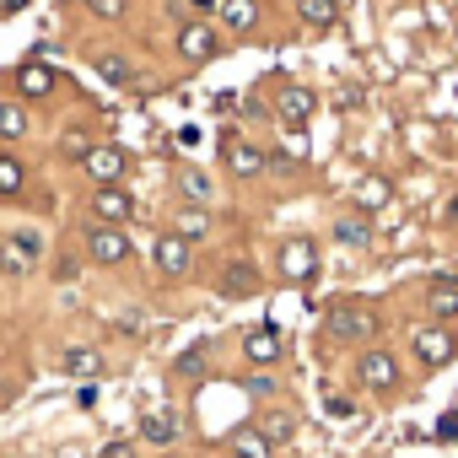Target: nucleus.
<instances>
[{"instance_id": "obj_8", "label": "nucleus", "mask_w": 458, "mask_h": 458, "mask_svg": "<svg viewBox=\"0 0 458 458\" xmlns=\"http://www.w3.org/2000/svg\"><path fill=\"white\" fill-rule=\"evenodd\" d=\"M313 108H318V92L302 87V81H286V87L276 92V114H281V124H292V130H302V124L313 119Z\"/></svg>"}, {"instance_id": "obj_3", "label": "nucleus", "mask_w": 458, "mask_h": 458, "mask_svg": "<svg viewBox=\"0 0 458 458\" xmlns=\"http://www.w3.org/2000/svg\"><path fill=\"white\" fill-rule=\"evenodd\" d=\"M399 377H404V367H399V356H394V351L367 345V351L356 356V383H361V388H372V394H394V388H399Z\"/></svg>"}, {"instance_id": "obj_11", "label": "nucleus", "mask_w": 458, "mask_h": 458, "mask_svg": "<svg viewBox=\"0 0 458 458\" xmlns=\"http://www.w3.org/2000/svg\"><path fill=\"white\" fill-rule=\"evenodd\" d=\"M12 87H17V103H38V98H49V92L60 87V76H55L49 65H38V60H28V65H17V76H12Z\"/></svg>"}, {"instance_id": "obj_36", "label": "nucleus", "mask_w": 458, "mask_h": 458, "mask_svg": "<svg viewBox=\"0 0 458 458\" xmlns=\"http://www.w3.org/2000/svg\"><path fill=\"white\" fill-rule=\"evenodd\" d=\"M28 6V0H0V12H22Z\"/></svg>"}, {"instance_id": "obj_7", "label": "nucleus", "mask_w": 458, "mask_h": 458, "mask_svg": "<svg viewBox=\"0 0 458 458\" xmlns=\"http://www.w3.org/2000/svg\"><path fill=\"white\" fill-rule=\"evenodd\" d=\"M276 270H281V281H313L318 276V243L313 238H292V243H281V259H276Z\"/></svg>"}, {"instance_id": "obj_13", "label": "nucleus", "mask_w": 458, "mask_h": 458, "mask_svg": "<svg viewBox=\"0 0 458 458\" xmlns=\"http://www.w3.org/2000/svg\"><path fill=\"white\" fill-rule=\"evenodd\" d=\"M410 345H415V356H420L426 367H447V361L458 356V340H453L447 329H431V324H426V329H415V335H410Z\"/></svg>"}, {"instance_id": "obj_1", "label": "nucleus", "mask_w": 458, "mask_h": 458, "mask_svg": "<svg viewBox=\"0 0 458 458\" xmlns=\"http://www.w3.org/2000/svg\"><path fill=\"white\" fill-rule=\"evenodd\" d=\"M377 329H383V318H377V308H372V302H361V297H356V302H351V297H345V302H335V308H329V318H324V335H329L335 345H372V340H377Z\"/></svg>"}, {"instance_id": "obj_34", "label": "nucleus", "mask_w": 458, "mask_h": 458, "mask_svg": "<svg viewBox=\"0 0 458 458\" xmlns=\"http://www.w3.org/2000/svg\"><path fill=\"white\" fill-rule=\"evenodd\" d=\"M243 388H249V394H276V377H259V372H254Z\"/></svg>"}, {"instance_id": "obj_28", "label": "nucleus", "mask_w": 458, "mask_h": 458, "mask_svg": "<svg viewBox=\"0 0 458 458\" xmlns=\"http://www.w3.org/2000/svg\"><path fill=\"white\" fill-rule=\"evenodd\" d=\"M81 6H87L98 22H124V17H130V0H81Z\"/></svg>"}, {"instance_id": "obj_22", "label": "nucleus", "mask_w": 458, "mask_h": 458, "mask_svg": "<svg viewBox=\"0 0 458 458\" xmlns=\"http://www.w3.org/2000/svg\"><path fill=\"white\" fill-rule=\"evenodd\" d=\"M22 189H28V167H22V157L0 151V199H17Z\"/></svg>"}, {"instance_id": "obj_23", "label": "nucleus", "mask_w": 458, "mask_h": 458, "mask_svg": "<svg viewBox=\"0 0 458 458\" xmlns=\"http://www.w3.org/2000/svg\"><path fill=\"white\" fill-rule=\"evenodd\" d=\"M297 17L308 22V28H335L340 22V0H297Z\"/></svg>"}, {"instance_id": "obj_26", "label": "nucleus", "mask_w": 458, "mask_h": 458, "mask_svg": "<svg viewBox=\"0 0 458 458\" xmlns=\"http://www.w3.org/2000/svg\"><path fill=\"white\" fill-rule=\"evenodd\" d=\"M28 135V108L22 103H0V146H12Z\"/></svg>"}, {"instance_id": "obj_29", "label": "nucleus", "mask_w": 458, "mask_h": 458, "mask_svg": "<svg viewBox=\"0 0 458 458\" xmlns=\"http://www.w3.org/2000/svg\"><path fill=\"white\" fill-rule=\"evenodd\" d=\"M173 372H178V377H199V372H205V345H189V351L173 361Z\"/></svg>"}, {"instance_id": "obj_21", "label": "nucleus", "mask_w": 458, "mask_h": 458, "mask_svg": "<svg viewBox=\"0 0 458 458\" xmlns=\"http://www.w3.org/2000/svg\"><path fill=\"white\" fill-rule=\"evenodd\" d=\"M221 22L233 28V33L259 28V0H221Z\"/></svg>"}, {"instance_id": "obj_33", "label": "nucleus", "mask_w": 458, "mask_h": 458, "mask_svg": "<svg viewBox=\"0 0 458 458\" xmlns=\"http://www.w3.org/2000/svg\"><path fill=\"white\" fill-rule=\"evenodd\" d=\"M103 458H135V442H130V437H119V442H108V447H103Z\"/></svg>"}, {"instance_id": "obj_17", "label": "nucleus", "mask_w": 458, "mask_h": 458, "mask_svg": "<svg viewBox=\"0 0 458 458\" xmlns=\"http://www.w3.org/2000/svg\"><path fill=\"white\" fill-rule=\"evenodd\" d=\"M92 71H98L108 87H135V65H130L124 55H114V49H98V55H92Z\"/></svg>"}, {"instance_id": "obj_12", "label": "nucleus", "mask_w": 458, "mask_h": 458, "mask_svg": "<svg viewBox=\"0 0 458 458\" xmlns=\"http://www.w3.org/2000/svg\"><path fill=\"white\" fill-rule=\"evenodd\" d=\"M92 216L103 221V226H124L130 216H135V194L119 183V189H92Z\"/></svg>"}, {"instance_id": "obj_20", "label": "nucleus", "mask_w": 458, "mask_h": 458, "mask_svg": "<svg viewBox=\"0 0 458 458\" xmlns=\"http://www.w3.org/2000/svg\"><path fill=\"white\" fill-rule=\"evenodd\" d=\"M335 238L351 243V249H367L372 243V221L361 210H345V216H335Z\"/></svg>"}, {"instance_id": "obj_24", "label": "nucleus", "mask_w": 458, "mask_h": 458, "mask_svg": "<svg viewBox=\"0 0 458 458\" xmlns=\"http://www.w3.org/2000/svg\"><path fill=\"white\" fill-rule=\"evenodd\" d=\"M173 233H178L183 243L205 238V233H210V210H205V205H178V226H173Z\"/></svg>"}, {"instance_id": "obj_5", "label": "nucleus", "mask_w": 458, "mask_h": 458, "mask_svg": "<svg viewBox=\"0 0 458 458\" xmlns=\"http://www.w3.org/2000/svg\"><path fill=\"white\" fill-rule=\"evenodd\" d=\"M173 49H178V60H183V65H205V60H216V55H221V33H216L210 22H183V28H178V38H173Z\"/></svg>"}, {"instance_id": "obj_19", "label": "nucleus", "mask_w": 458, "mask_h": 458, "mask_svg": "<svg viewBox=\"0 0 458 458\" xmlns=\"http://www.w3.org/2000/svg\"><path fill=\"white\" fill-rule=\"evenodd\" d=\"M226 458H276V447H270L254 426H243V431L226 437Z\"/></svg>"}, {"instance_id": "obj_10", "label": "nucleus", "mask_w": 458, "mask_h": 458, "mask_svg": "<svg viewBox=\"0 0 458 458\" xmlns=\"http://www.w3.org/2000/svg\"><path fill=\"white\" fill-rule=\"evenodd\" d=\"M243 356H249L254 367H276V361L286 356L281 329H276V324H249V329H243Z\"/></svg>"}, {"instance_id": "obj_14", "label": "nucleus", "mask_w": 458, "mask_h": 458, "mask_svg": "<svg viewBox=\"0 0 458 458\" xmlns=\"http://www.w3.org/2000/svg\"><path fill=\"white\" fill-rule=\"evenodd\" d=\"M254 286H259V270H254L249 259H226L221 276H216V292H221V297H249Z\"/></svg>"}, {"instance_id": "obj_38", "label": "nucleus", "mask_w": 458, "mask_h": 458, "mask_svg": "<svg viewBox=\"0 0 458 458\" xmlns=\"http://www.w3.org/2000/svg\"><path fill=\"white\" fill-rule=\"evenodd\" d=\"M0 308H6V292H0Z\"/></svg>"}, {"instance_id": "obj_30", "label": "nucleus", "mask_w": 458, "mask_h": 458, "mask_svg": "<svg viewBox=\"0 0 458 458\" xmlns=\"http://www.w3.org/2000/svg\"><path fill=\"white\" fill-rule=\"evenodd\" d=\"M0 270H12V276H28V270H33V259H22L12 243H0Z\"/></svg>"}, {"instance_id": "obj_32", "label": "nucleus", "mask_w": 458, "mask_h": 458, "mask_svg": "<svg viewBox=\"0 0 458 458\" xmlns=\"http://www.w3.org/2000/svg\"><path fill=\"white\" fill-rule=\"evenodd\" d=\"M437 442H458V415H442L437 420Z\"/></svg>"}, {"instance_id": "obj_31", "label": "nucleus", "mask_w": 458, "mask_h": 458, "mask_svg": "<svg viewBox=\"0 0 458 458\" xmlns=\"http://www.w3.org/2000/svg\"><path fill=\"white\" fill-rule=\"evenodd\" d=\"M6 243H12V249H17V254H22V259H38V254H44V243H38V238H33V233H12V238H6Z\"/></svg>"}, {"instance_id": "obj_2", "label": "nucleus", "mask_w": 458, "mask_h": 458, "mask_svg": "<svg viewBox=\"0 0 458 458\" xmlns=\"http://www.w3.org/2000/svg\"><path fill=\"white\" fill-rule=\"evenodd\" d=\"M81 173L92 178V189H119L124 173H130V151L114 146V140H98V146L81 157Z\"/></svg>"}, {"instance_id": "obj_18", "label": "nucleus", "mask_w": 458, "mask_h": 458, "mask_svg": "<svg viewBox=\"0 0 458 458\" xmlns=\"http://www.w3.org/2000/svg\"><path fill=\"white\" fill-rule=\"evenodd\" d=\"M60 372H71V377H98V372H103L98 345H65V351H60Z\"/></svg>"}, {"instance_id": "obj_15", "label": "nucleus", "mask_w": 458, "mask_h": 458, "mask_svg": "<svg viewBox=\"0 0 458 458\" xmlns=\"http://www.w3.org/2000/svg\"><path fill=\"white\" fill-rule=\"evenodd\" d=\"M140 442L173 453V442H178V415H173V410H146V415H140Z\"/></svg>"}, {"instance_id": "obj_16", "label": "nucleus", "mask_w": 458, "mask_h": 458, "mask_svg": "<svg viewBox=\"0 0 458 458\" xmlns=\"http://www.w3.org/2000/svg\"><path fill=\"white\" fill-rule=\"evenodd\" d=\"M254 431H259L270 447H286V442L297 437V415H292V410H265V415L254 420Z\"/></svg>"}, {"instance_id": "obj_4", "label": "nucleus", "mask_w": 458, "mask_h": 458, "mask_svg": "<svg viewBox=\"0 0 458 458\" xmlns=\"http://www.w3.org/2000/svg\"><path fill=\"white\" fill-rule=\"evenodd\" d=\"M81 249H87V259L92 265H124L130 259V233L124 226H103V221H87V233H81Z\"/></svg>"}, {"instance_id": "obj_6", "label": "nucleus", "mask_w": 458, "mask_h": 458, "mask_svg": "<svg viewBox=\"0 0 458 458\" xmlns=\"http://www.w3.org/2000/svg\"><path fill=\"white\" fill-rule=\"evenodd\" d=\"M151 259H157V270H162L167 281H189V276H194V249H189L178 233H162V238L151 243Z\"/></svg>"}, {"instance_id": "obj_25", "label": "nucleus", "mask_w": 458, "mask_h": 458, "mask_svg": "<svg viewBox=\"0 0 458 458\" xmlns=\"http://www.w3.org/2000/svg\"><path fill=\"white\" fill-rule=\"evenodd\" d=\"M178 189H183V199H189V205H205V199L216 194V183H210L194 162H183V167H178Z\"/></svg>"}, {"instance_id": "obj_9", "label": "nucleus", "mask_w": 458, "mask_h": 458, "mask_svg": "<svg viewBox=\"0 0 458 458\" xmlns=\"http://www.w3.org/2000/svg\"><path fill=\"white\" fill-rule=\"evenodd\" d=\"M221 162H226V173H233V178H259L265 173V151L249 146L243 135H221Z\"/></svg>"}, {"instance_id": "obj_35", "label": "nucleus", "mask_w": 458, "mask_h": 458, "mask_svg": "<svg viewBox=\"0 0 458 458\" xmlns=\"http://www.w3.org/2000/svg\"><path fill=\"white\" fill-rule=\"evenodd\" d=\"M189 6H194V12H216V6H221V0H189Z\"/></svg>"}, {"instance_id": "obj_27", "label": "nucleus", "mask_w": 458, "mask_h": 458, "mask_svg": "<svg viewBox=\"0 0 458 458\" xmlns=\"http://www.w3.org/2000/svg\"><path fill=\"white\" fill-rule=\"evenodd\" d=\"M426 297H431V313L437 318H458V281H431Z\"/></svg>"}, {"instance_id": "obj_37", "label": "nucleus", "mask_w": 458, "mask_h": 458, "mask_svg": "<svg viewBox=\"0 0 458 458\" xmlns=\"http://www.w3.org/2000/svg\"><path fill=\"white\" fill-rule=\"evenodd\" d=\"M162 458H183V453H162Z\"/></svg>"}]
</instances>
